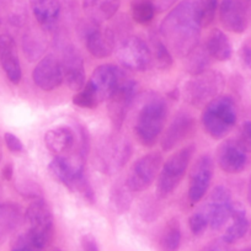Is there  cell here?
Segmentation results:
<instances>
[{
	"mask_svg": "<svg viewBox=\"0 0 251 251\" xmlns=\"http://www.w3.org/2000/svg\"><path fill=\"white\" fill-rule=\"evenodd\" d=\"M202 23L196 1L176 5L160 25V37L173 54L186 57L199 46Z\"/></svg>",
	"mask_w": 251,
	"mask_h": 251,
	"instance_id": "cell-1",
	"label": "cell"
},
{
	"mask_svg": "<svg viewBox=\"0 0 251 251\" xmlns=\"http://www.w3.org/2000/svg\"><path fill=\"white\" fill-rule=\"evenodd\" d=\"M85 161L80 154L68 156H55L50 163L48 170L57 182L62 183L69 191L83 197L90 204L95 203V192L85 175Z\"/></svg>",
	"mask_w": 251,
	"mask_h": 251,
	"instance_id": "cell-2",
	"label": "cell"
},
{
	"mask_svg": "<svg viewBox=\"0 0 251 251\" xmlns=\"http://www.w3.org/2000/svg\"><path fill=\"white\" fill-rule=\"evenodd\" d=\"M168 105L158 95H151L142 103L134 123V133L139 143L144 147H153L164 129Z\"/></svg>",
	"mask_w": 251,
	"mask_h": 251,
	"instance_id": "cell-3",
	"label": "cell"
},
{
	"mask_svg": "<svg viewBox=\"0 0 251 251\" xmlns=\"http://www.w3.org/2000/svg\"><path fill=\"white\" fill-rule=\"evenodd\" d=\"M236 117L238 111L233 99L228 95H219L204 106L202 125L212 138L222 139L233 129Z\"/></svg>",
	"mask_w": 251,
	"mask_h": 251,
	"instance_id": "cell-4",
	"label": "cell"
},
{
	"mask_svg": "<svg viewBox=\"0 0 251 251\" xmlns=\"http://www.w3.org/2000/svg\"><path fill=\"white\" fill-rule=\"evenodd\" d=\"M224 85V76L219 72L208 69L204 73L195 75L185 84L183 98L188 105L204 107L221 95Z\"/></svg>",
	"mask_w": 251,
	"mask_h": 251,
	"instance_id": "cell-5",
	"label": "cell"
},
{
	"mask_svg": "<svg viewBox=\"0 0 251 251\" xmlns=\"http://www.w3.org/2000/svg\"><path fill=\"white\" fill-rule=\"evenodd\" d=\"M132 155V146L120 136H108L99 143L95 160L99 170L106 175H113L122 170Z\"/></svg>",
	"mask_w": 251,
	"mask_h": 251,
	"instance_id": "cell-6",
	"label": "cell"
},
{
	"mask_svg": "<svg viewBox=\"0 0 251 251\" xmlns=\"http://www.w3.org/2000/svg\"><path fill=\"white\" fill-rule=\"evenodd\" d=\"M195 151L196 147L194 144L183 147L173 154L161 166L158 177V186H156L159 197L169 196L177 188L187 171L188 165L191 163Z\"/></svg>",
	"mask_w": 251,
	"mask_h": 251,
	"instance_id": "cell-7",
	"label": "cell"
},
{
	"mask_svg": "<svg viewBox=\"0 0 251 251\" xmlns=\"http://www.w3.org/2000/svg\"><path fill=\"white\" fill-rule=\"evenodd\" d=\"M27 235L40 249H45L53 238V214L45 200H36L25 213Z\"/></svg>",
	"mask_w": 251,
	"mask_h": 251,
	"instance_id": "cell-8",
	"label": "cell"
},
{
	"mask_svg": "<svg viewBox=\"0 0 251 251\" xmlns=\"http://www.w3.org/2000/svg\"><path fill=\"white\" fill-rule=\"evenodd\" d=\"M117 57L125 68L133 72H146L153 64L151 48L138 36L123 38L117 47Z\"/></svg>",
	"mask_w": 251,
	"mask_h": 251,
	"instance_id": "cell-9",
	"label": "cell"
},
{
	"mask_svg": "<svg viewBox=\"0 0 251 251\" xmlns=\"http://www.w3.org/2000/svg\"><path fill=\"white\" fill-rule=\"evenodd\" d=\"M123 80V73L118 67L113 64H102L93 72L85 86L93 94L98 103H101L110 100Z\"/></svg>",
	"mask_w": 251,
	"mask_h": 251,
	"instance_id": "cell-10",
	"label": "cell"
},
{
	"mask_svg": "<svg viewBox=\"0 0 251 251\" xmlns=\"http://www.w3.org/2000/svg\"><path fill=\"white\" fill-rule=\"evenodd\" d=\"M163 166V158L159 153H151L139 158L128 171L126 183L133 192H142L155 180Z\"/></svg>",
	"mask_w": 251,
	"mask_h": 251,
	"instance_id": "cell-11",
	"label": "cell"
},
{
	"mask_svg": "<svg viewBox=\"0 0 251 251\" xmlns=\"http://www.w3.org/2000/svg\"><path fill=\"white\" fill-rule=\"evenodd\" d=\"M233 206L230 191L224 186H217L209 195L202 212L206 214L209 226L214 230H219L231 218Z\"/></svg>",
	"mask_w": 251,
	"mask_h": 251,
	"instance_id": "cell-12",
	"label": "cell"
},
{
	"mask_svg": "<svg viewBox=\"0 0 251 251\" xmlns=\"http://www.w3.org/2000/svg\"><path fill=\"white\" fill-rule=\"evenodd\" d=\"M137 91H138V86L136 81L131 79L123 80L108 100V116L116 131H120L122 128L129 108L133 105Z\"/></svg>",
	"mask_w": 251,
	"mask_h": 251,
	"instance_id": "cell-13",
	"label": "cell"
},
{
	"mask_svg": "<svg viewBox=\"0 0 251 251\" xmlns=\"http://www.w3.org/2000/svg\"><path fill=\"white\" fill-rule=\"evenodd\" d=\"M213 176V160L209 155H202L196 160L190 173L188 202L191 206L199 203L208 191Z\"/></svg>",
	"mask_w": 251,
	"mask_h": 251,
	"instance_id": "cell-14",
	"label": "cell"
},
{
	"mask_svg": "<svg viewBox=\"0 0 251 251\" xmlns=\"http://www.w3.org/2000/svg\"><path fill=\"white\" fill-rule=\"evenodd\" d=\"M63 79L69 89L79 91L85 85V68L84 59L78 50L73 46H66L62 53Z\"/></svg>",
	"mask_w": 251,
	"mask_h": 251,
	"instance_id": "cell-15",
	"label": "cell"
},
{
	"mask_svg": "<svg viewBox=\"0 0 251 251\" xmlns=\"http://www.w3.org/2000/svg\"><path fill=\"white\" fill-rule=\"evenodd\" d=\"M33 83L43 91H52L64 81L60 60L50 54L43 57L32 72Z\"/></svg>",
	"mask_w": 251,
	"mask_h": 251,
	"instance_id": "cell-16",
	"label": "cell"
},
{
	"mask_svg": "<svg viewBox=\"0 0 251 251\" xmlns=\"http://www.w3.org/2000/svg\"><path fill=\"white\" fill-rule=\"evenodd\" d=\"M85 46L89 53L95 58H107L113 53L116 47L115 35L110 28H102L100 24L91 21L84 33Z\"/></svg>",
	"mask_w": 251,
	"mask_h": 251,
	"instance_id": "cell-17",
	"label": "cell"
},
{
	"mask_svg": "<svg viewBox=\"0 0 251 251\" xmlns=\"http://www.w3.org/2000/svg\"><path fill=\"white\" fill-rule=\"evenodd\" d=\"M238 143V141L228 139L219 146L217 151V161L224 173L239 174L245 169L248 155Z\"/></svg>",
	"mask_w": 251,
	"mask_h": 251,
	"instance_id": "cell-18",
	"label": "cell"
},
{
	"mask_svg": "<svg viewBox=\"0 0 251 251\" xmlns=\"http://www.w3.org/2000/svg\"><path fill=\"white\" fill-rule=\"evenodd\" d=\"M195 129V120L191 115L186 112H180L176 115L173 122L170 123L163 139H161V148L165 151H173L175 147L182 143L188 136H191Z\"/></svg>",
	"mask_w": 251,
	"mask_h": 251,
	"instance_id": "cell-19",
	"label": "cell"
},
{
	"mask_svg": "<svg viewBox=\"0 0 251 251\" xmlns=\"http://www.w3.org/2000/svg\"><path fill=\"white\" fill-rule=\"evenodd\" d=\"M0 64L11 83L15 85L20 83L23 71L16 43L10 35L0 36Z\"/></svg>",
	"mask_w": 251,
	"mask_h": 251,
	"instance_id": "cell-20",
	"label": "cell"
},
{
	"mask_svg": "<svg viewBox=\"0 0 251 251\" xmlns=\"http://www.w3.org/2000/svg\"><path fill=\"white\" fill-rule=\"evenodd\" d=\"M219 19L223 27L233 33L245 32L249 25L248 14L239 0H222Z\"/></svg>",
	"mask_w": 251,
	"mask_h": 251,
	"instance_id": "cell-21",
	"label": "cell"
},
{
	"mask_svg": "<svg viewBox=\"0 0 251 251\" xmlns=\"http://www.w3.org/2000/svg\"><path fill=\"white\" fill-rule=\"evenodd\" d=\"M45 144L55 156L68 155L75 144V133L71 127L59 126L46 132Z\"/></svg>",
	"mask_w": 251,
	"mask_h": 251,
	"instance_id": "cell-22",
	"label": "cell"
},
{
	"mask_svg": "<svg viewBox=\"0 0 251 251\" xmlns=\"http://www.w3.org/2000/svg\"><path fill=\"white\" fill-rule=\"evenodd\" d=\"M30 3L41 27L46 31L54 30L60 15L59 0H30Z\"/></svg>",
	"mask_w": 251,
	"mask_h": 251,
	"instance_id": "cell-23",
	"label": "cell"
},
{
	"mask_svg": "<svg viewBox=\"0 0 251 251\" xmlns=\"http://www.w3.org/2000/svg\"><path fill=\"white\" fill-rule=\"evenodd\" d=\"M121 0H84L83 8L93 23L101 24L115 16Z\"/></svg>",
	"mask_w": 251,
	"mask_h": 251,
	"instance_id": "cell-24",
	"label": "cell"
},
{
	"mask_svg": "<svg viewBox=\"0 0 251 251\" xmlns=\"http://www.w3.org/2000/svg\"><path fill=\"white\" fill-rule=\"evenodd\" d=\"M231 224L226 228L223 235V240L229 245L240 240L245 236L249 230V221L246 218V212L240 203H234L233 213H231Z\"/></svg>",
	"mask_w": 251,
	"mask_h": 251,
	"instance_id": "cell-25",
	"label": "cell"
},
{
	"mask_svg": "<svg viewBox=\"0 0 251 251\" xmlns=\"http://www.w3.org/2000/svg\"><path fill=\"white\" fill-rule=\"evenodd\" d=\"M207 52L212 57V59H216L218 62H226L230 59L231 53H233V48H231V43L229 38L224 32L221 30H213L211 35L208 36L206 45Z\"/></svg>",
	"mask_w": 251,
	"mask_h": 251,
	"instance_id": "cell-26",
	"label": "cell"
},
{
	"mask_svg": "<svg viewBox=\"0 0 251 251\" xmlns=\"http://www.w3.org/2000/svg\"><path fill=\"white\" fill-rule=\"evenodd\" d=\"M21 221V209L15 203H0V245L13 234Z\"/></svg>",
	"mask_w": 251,
	"mask_h": 251,
	"instance_id": "cell-27",
	"label": "cell"
},
{
	"mask_svg": "<svg viewBox=\"0 0 251 251\" xmlns=\"http://www.w3.org/2000/svg\"><path fill=\"white\" fill-rule=\"evenodd\" d=\"M185 68L192 76L204 73L209 69L212 57L204 46H197L194 50L185 57Z\"/></svg>",
	"mask_w": 251,
	"mask_h": 251,
	"instance_id": "cell-28",
	"label": "cell"
},
{
	"mask_svg": "<svg viewBox=\"0 0 251 251\" xmlns=\"http://www.w3.org/2000/svg\"><path fill=\"white\" fill-rule=\"evenodd\" d=\"M132 194H133V191L127 186L126 180H118L117 182L113 183L112 188H111V207L118 213H125L126 211H128L132 200H133Z\"/></svg>",
	"mask_w": 251,
	"mask_h": 251,
	"instance_id": "cell-29",
	"label": "cell"
},
{
	"mask_svg": "<svg viewBox=\"0 0 251 251\" xmlns=\"http://www.w3.org/2000/svg\"><path fill=\"white\" fill-rule=\"evenodd\" d=\"M181 245V226L177 218H171L164 226L159 240L160 251H178Z\"/></svg>",
	"mask_w": 251,
	"mask_h": 251,
	"instance_id": "cell-30",
	"label": "cell"
},
{
	"mask_svg": "<svg viewBox=\"0 0 251 251\" xmlns=\"http://www.w3.org/2000/svg\"><path fill=\"white\" fill-rule=\"evenodd\" d=\"M151 58H153V63H155V66L159 69H169L173 66V53L170 52L161 37L158 35H151Z\"/></svg>",
	"mask_w": 251,
	"mask_h": 251,
	"instance_id": "cell-31",
	"label": "cell"
},
{
	"mask_svg": "<svg viewBox=\"0 0 251 251\" xmlns=\"http://www.w3.org/2000/svg\"><path fill=\"white\" fill-rule=\"evenodd\" d=\"M131 13L136 23L147 25L153 20L155 15V9L151 0H133L131 5Z\"/></svg>",
	"mask_w": 251,
	"mask_h": 251,
	"instance_id": "cell-32",
	"label": "cell"
},
{
	"mask_svg": "<svg viewBox=\"0 0 251 251\" xmlns=\"http://www.w3.org/2000/svg\"><path fill=\"white\" fill-rule=\"evenodd\" d=\"M197 9H199L200 18H201L202 26H209L216 16L218 0H197Z\"/></svg>",
	"mask_w": 251,
	"mask_h": 251,
	"instance_id": "cell-33",
	"label": "cell"
},
{
	"mask_svg": "<svg viewBox=\"0 0 251 251\" xmlns=\"http://www.w3.org/2000/svg\"><path fill=\"white\" fill-rule=\"evenodd\" d=\"M73 103L81 108H95L99 105L93 94L86 89L85 85L81 90L76 91L75 95L73 96Z\"/></svg>",
	"mask_w": 251,
	"mask_h": 251,
	"instance_id": "cell-34",
	"label": "cell"
},
{
	"mask_svg": "<svg viewBox=\"0 0 251 251\" xmlns=\"http://www.w3.org/2000/svg\"><path fill=\"white\" fill-rule=\"evenodd\" d=\"M188 226H190V229H191V231L195 235H200V234H202L206 230L209 223L206 214L202 211H199L190 217V219H188Z\"/></svg>",
	"mask_w": 251,
	"mask_h": 251,
	"instance_id": "cell-35",
	"label": "cell"
},
{
	"mask_svg": "<svg viewBox=\"0 0 251 251\" xmlns=\"http://www.w3.org/2000/svg\"><path fill=\"white\" fill-rule=\"evenodd\" d=\"M11 251H42V249L38 248L35 243L30 239L27 233L23 234L16 240L14 241L11 246Z\"/></svg>",
	"mask_w": 251,
	"mask_h": 251,
	"instance_id": "cell-36",
	"label": "cell"
},
{
	"mask_svg": "<svg viewBox=\"0 0 251 251\" xmlns=\"http://www.w3.org/2000/svg\"><path fill=\"white\" fill-rule=\"evenodd\" d=\"M236 141L246 153H251V121H246L241 125Z\"/></svg>",
	"mask_w": 251,
	"mask_h": 251,
	"instance_id": "cell-37",
	"label": "cell"
},
{
	"mask_svg": "<svg viewBox=\"0 0 251 251\" xmlns=\"http://www.w3.org/2000/svg\"><path fill=\"white\" fill-rule=\"evenodd\" d=\"M4 141H5L6 147H8V149L11 153H21L24 151L23 142L15 134L8 132V133L4 134Z\"/></svg>",
	"mask_w": 251,
	"mask_h": 251,
	"instance_id": "cell-38",
	"label": "cell"
},
{
	"mask_svg": "<svg viewBox=\"0 0 251 251\" xmlns=\"http://www.w3.org/2000/svg\"><path fill=\"white\" fill-rule=\"evenodd\" d=\"M240 57L243 63L251 69V38L246 40L240 48Z\"/></svg>",
	"mask_w": 251,
	"mask_h": 251,
	"instance_id": "cell-39",
	"label": "cell"
},
{
	"mask_svg": "<svg viewBox=\"0 0 251 251\" xmlns=\"http://www.w3.org/2000/svg\"><path fill=\"white\" fill-rule=\"evenodd\" d=\"M200 251H230V249H229V244L221 239V240H214L207 244Z\"/></svg>",
	"mask_w": 251,
	"mask_h": 251,
	"instance_id": "cell-40",
	"label": "cell"
},
{
	"mask_svg": "<svg viewBox=\"0 0 251 251\" xmlns=\"http://www.w3.org/2000/svg\"><path fill=\"white\" fill-rule=\"evenodd\" d=\"M178 0H151L155 13H164V11L169 10L173 8Z\"/></svg>",
	"mask_w": 251,
	"mask_h": 251,
	"instance_id": "cell-41",
	"label": "cell"
},
{
	"mask_svg": "<svg viewBox=\"0 0 251 251\" xmlns=\"http://www.w3.org/2000/svg\"><path fill=\"white\" fill-rule=\"evenodd\" d=\"M81 245H83L84 251H100L99 250L98 243L93 235H85L81 239Z\"/></svg>",
	"mask_w": 251,
	"mask_h": 251,
	"instance_id": "cell-42",
	"label": "cell"
},
{
	"mask_svg": "<svg viewBox=\"0 0 251 251\" xmlns=\"http://www.w3.org/2000/svg\"><path fill=\"white\" fill-rule=\"evenodd\" d=\"M13 174H14V168L11 164H6V165L3 168V170H1V175H3V177L5 178V180H10V178L13 177Z\"/></svg>",
	"mask_w": 251,
	"mask_h": 251,
	"instance_id": "cell-43",
	"label": "cell"
},
{
	"mask_svg": "<svg viewBox=\"0 0 251 251\" xmlns=\"http://www.w3.org/2000/svg\"><path fill=\"white\" fill-rule=\"evenodd\" d=\"M239 3L243 5L244 10H245L246 14H248L249 20H250L251 19V0H239Z\"/></svg>",
	"mask_w": 251,
	"mask_h": 251,
	"instance_id": "cell-44",
	"label": "cell"
},
{
	"mask_svg": "<svg viewBox=\"0 0 251 251\" xmlns=\"http://www.w3.org/2000/svg\"><path fill=\"white\" fill-rule=\"evenodd\" d=\"M248 202H249V204L251 206V177H250V181H249V185H248Z\"/></svg>",
	"mask_w": 251,
	"mask_h": 251,
	"instance_id": "cell-45",
	"label": "cell"
},
{
	"mask_svg": "<svg viewBox=\"0 0 251 251\" xmlns=\"http://www.w3.org/2000/svg\"><path fill=\"white\" fill-rule=\"evenodd\" d=\"M241 251H251V248H248V249H244V250H241Z\"/></svg>",
	"mask_w": 251,
	"mask_h": 251,
	"instance_id": "cell-46",
	"label": "cell"
},
{
	"mask_svg": "<svg viewBox=\"0 0 251 251\" xmlns=\"http://www.w3.org/2000/svg\"><path fill=\"white\" fill-rule=\"evenodd\" d=\"M53 251H60V250H58V249H55V250H53Z\"/></svg>",
	"mask_w": 251,
	"mask_h": 251,
	"instance_id": "cell-47",
	"label": "cell"
},
{
	"mask_svg": "<svg viewBox=\"0 0 251 251\" xmlns=\"http://www.w3.org/2000/svg\"><path fill=\"white\" fill-rule=\"evenodd\" d=\"M0 194H1V187H0Z\"/></svg>",
	"mask_w": 251,
	"mask_h": 251,
	"instance_id": "cell-48",
	"label": "cell"
}]
</instances>
